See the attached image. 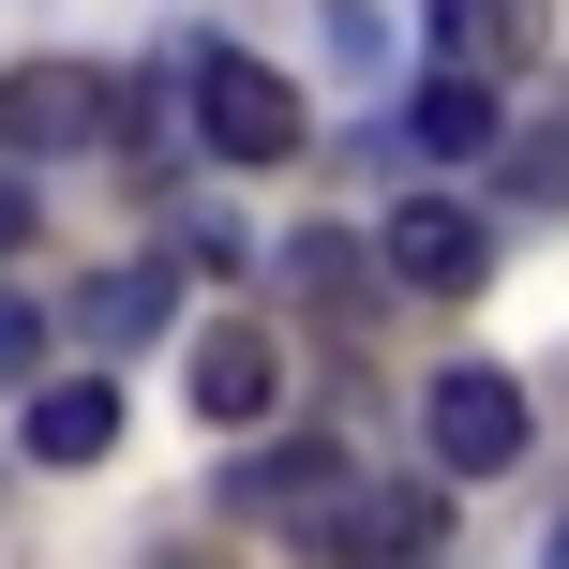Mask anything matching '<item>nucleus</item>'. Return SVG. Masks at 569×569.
<instances>
[{"instance_id": "obj_1", "label": "nucleus", "mask_w": 569, "mask_h": 569, "mask_svg": "<svg viewBox=\"0 0 569 569\" xmlns=\"http://www.w3.org/2000/svg\"><path fill=\"white\" fill-rule=\"evenodd\" d=\"M180 90H196V136L226 150V166H284V150H300V90H284L256 46H196Z\"/></svg>"}, {"instance_id": "obj_2", "label": "nucleus", "mask_w": 569, "mask_h": 569, "mask_svg": "<svg viewBox=\"0 0 569 569\" xmlns=\"http://www.w3.org/2000/svg\"><path fill=\"white\" fill-rule=\"evenodd\" d=\"M420 435H435L450 480H510V465H525V390H510L495 360H465V375H435V390H420Z\"/></svg>"}, {"instance_id": "obj_3", "label": "nucleus", "mask_w": 569, "mask_h": 569, "mask_svg": "<svg viewBox=\"0 0 569 569\" xmlns=\"http://www.w3.org/2000/svg\"><path fill=\"white\" fill-rule=\"evenodd\" d=\"M375 270H390L405 300H465V284L495 270V226H480L465 196H405L390 226H375Z\"/></svg>"}, {"instance_id": "obj_4", "label": "nucleus", "mask_w": 569, "mask_h": 569, "mask_svg": "<svg viewBox=\"0 0 569 569\" xmlns=\"http://www.w3.org/2000/svg\"><path fill=\"white\" fill-rule=\"evenodd\" d=\"M106 120H120L106 60H16V76H0V150H90Z\"/></svg>"}, {"instance_id": "obj_5", "label": "nucleus", "mask_w": 569, "mask_h": 569, "mask_svg": "<svg viewBox=\"0 0 569 569\" xmlns=\"http://www.w3.org/2000/svg\"><path fill=\"white\" fill-rule=\"evenodd\" d=\"M345 495H360V465H345L330 435H315V450H256V465L226 480V510H240V525H300V540H315V525H330Z\"/></svg>"}, {"instance_id": "obj_6", "label": "nucleus", "mask_w": 569, "mask_h": 569, "mask_svg": "<svg viewBox=\"0 0 569 569\" xmlns=\"http://www.w3.org/2000/svg\"><path fill=\"white\" fill-rule=\"evenodd\" d=\"M270 390H284V345H270V330H240V315L196 330V420H210V435H256Z\"/></svg>"}, {"instance_id": "obj_7", "label": "nucleus", "mask_w": 569, "mask_h": 569, "mask_svg": "<svg viewBox=\"0 0 569 569\" xmlns=\"http://www.w3.org/2000/svg\"><path fill=\"white\" fill-rule=\"evenodd\" d=\"M315 555H330V569H420L435 555V495H345V510L330 525H315Z\"/></svg>"}, {"instance_id": "obj_8", "label": "nucleus", "mask_w": 569, "mask_h": 569, "mask_svg": "<svg viewBox=\"0 0 569 569\" xmlns=\"http://www.w3.org/2000/svg\"><path fill=\"white\" fill-rule=\"evenodd\" d=\"M120 450V375H46L30 390V465H106Z\"/></svg>"}, {"instance_id": "obj_9", "label": "nucleus", "mask_w": 569, "mask_h": 569, "mask_svg": "<svg viewBox=\"0 0 569 569\" xmlns=\"http://www.w3.org/2000/svg\"><path fill=\"white\" fill-rule=\"evenodd\" d=\"M435 46H450L465 76H510V60L555 46V0H435Z\"/></svg>"}, {"instance_id": "obj_10", "label": "nucleus", "mask_w": 569, "mask_h": 569, "mask_svg": "<svg viewBox=\"0 0 569 569\" xmlns=\"http://www.w3.org/2000/svg\"><path fill=\"white\" fill-rule=\"evenodd\" d=\"M420 150H435V166H480V150H495V76L435 60V90H420Z\"/></svg>"}, {"instance_id": "obj_11", "label": "nucleus", "mask_w": 569, "mask_h": 569, "mask_svg": "<svg viewBox=\"0 0 569 569\" xmlns=\"http://www.w3.org/2000/svg\"><path fill=\"white\" fill-rule=\"evenodd\" d=\"M150 330H166V270H106V284H90V345H106V360L150 345Z\"/></svg>"}, {"instance_id": "obj_12", "label": "nucleus", "mask_w": 569, "mask_h": 569, "mask_svg": "<svg viewBox=\"0 0 569 569\" xmlns=\"http://www.w3.org/2000/svg\"><path fill=\"white\" fill-rule=\"evenodd\" d=\"M360 270H375V256H360V240H330V226H315V240H300V284H330V300H345V284H360Z\"/></svg>"}, {"instance_id": "obj_13", "label": "nucleus", "mask_w": 569, "mask_h": 569, "mask_svg": "<svg viewBox=\"0 0 569 569\" xmlns=\"http://www.w3.org/2000/svg\"><path fill=\"white\" fill-rule=\"evenodd\" d=\"M525 196H540V210H569V120H555V136H525Z\"/></svg>"}, {"instance_id": "obj_14", "label": "nucleus", "mask_w": 569, "mask_h": 569, "mask_svg": "<svg viewBox=\"0 0 569 569\" xmlns=\"http://www.w3.org/2000/svg\"><path fill=\"white\" fill-rule=\"evenodd\" d=\"M30 360H46V315H30V300H0V375H30Z\"/></svg>"}, {"instance_id": "obj_15", "label": "nucleus", "mask_w": 569, "mask_h": 569, "mask_svg": "<svg viewBox=\"0 0 569 569\" xmlns=\"http://www.w3.org/2000/svg\"><path fill=\"white\" fill-rule=\"evenodd\" d=\"M0 240H30V196H16V180H0Z\"/></svg>"}, {"instance_id": "obj_16", "label": "nucleus", "mask_w": 569, "mask_h": 569, "mask_svg": "<svg viewBox=\"0 0 569 569\" xmlns=\"http://www.w3.org/2000/svg\"><path fill=\"white\" fill-rule=\"evenodd\" d=\"M540 569H569V510H555V540H540Z\"/></svg>"}, {"instance_id": "obj_17", "label": "nucleus", "mask_w": 569, "mask_h": 569, "mask_svg": "<svg viewBox=\"0 0 569 569\" xmlns=\"http://www.w3.org/2000/svg\"><path fill=\"white\" fill-rule=\"evenodd\" d=\"M420 569H435V555H420Z\"/></svg>"}]
</instances>
